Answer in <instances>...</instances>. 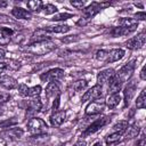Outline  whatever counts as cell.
I'll use <instances>...</instances> for the list:
<instances>
[{"instance_id":"37","label":"cell","mask_w":146,"mask_h":146,"mask_svg":"<svg viewBox=\"0 0 146 146\" xmlns=\"http://www.w3.org/2000/svg\"><path fill=\"white\" fill-rule=\"evenodd\" d=\"M27 91H29V88H27L26 84L22 83V84L18 86V92H19V95H22V96H27Z\"/></svg>"},{"instance_id":"3","label":"cell","mask_w":146,"mask_h":146,"mask_svg":"<svg viewBox=\"0 0 146 146\" xmlns=\"http://www.w3.org/2000/svg\"><path fill=\"white\" fill-rule=\"evenodd\" d=\"M133 70H135V62L132 60V62H129L128 64H125L124 66H122V67L117 71V73L114 74V76H115L121 83L127 82V81L130 80V78H131V75H132V73H133Z\"/></svg>"},{"instance_id":"39","label":"cell","mask_w":146,"mask_h":146,"mask_svg":"<svg viewBox=\"0 0 146 146\" xmlns=\"http://www.w3.org/2000/svg\"><path fill=\"white\" fill-rule=\"evenodd\" d=\"M71 5L73 7H75L76 9H84L86 2L84 1H71Z\"/></svg>"},{"instance_id":"44","label":"cell","mask_w":146,"mask_h":146,"mask_svg":"<svg viewBox=\"0 0 146 146\" xmlns=\"http://www.w3.org/2000/svg\"><path fill=\"white\" fill-rule=\"evenodd\" d=\"M139 76H140V79H141V80H146V73H145V66H143V68H141V71H140V74H139Z\"/></svg>"},{"instance_id":"32","label":"cell","mask_w":146,"mask_h":146,"mask_svg":"<svg viewBox=\"0 0 146 146\" xmlns=\"http://www.w3.org/2000/svg\"><path fill=\"white\" fill-rule=\"evenodd\" d=\"M42 9H43V13L46 15H51V14H55L57 11V8L56 6L51 5V3H46L42 6Z\"/></svg>"},{"instance_id":"16","label":"cell","mask_w":146,"mask_h":146,"mask_svg":"<svg viewBox=\"0 0 146 146\" xmlns=\"http://www.w3.org/2000/svg\"><path fill=\"white\" fill-rule=\"evenodd\" d=\"M66 117V112L65 111H57L55 113H52V115L50 116V122L54 127H59L64 123Z\"/></svg>"},{"instance_id":"12","label":"cell","mask_w":146,"mask_h":146,"mask_svg":"<svg viewBox=\"0 0 146 146\" xmlns=\"http://www.w3.org/2000/svg\"><path fill=\"white\" fill-rule=\"evenodd\" d=\"M114 74H115V72L113 68H106V70L100 71L97 75V84L102 87L103 84L107 83L114 76Z\"/></svg>"},{"instance_id":"36","label":"cell","mask_w":146,"mask_h":146,"mask_svg":"<svg viewBox=\"0 0 146 146\" xmlns=\"http://www.w3.org/2000/svg\"><path fill=\"white\" fill-rule=\"evenodd\" d=\"M16 123H17V120H16L15 117H13V119H9V120H7V121L0 122V127H2V128H9L10 125L16 124Z\"/></svg>"},{"instance_id":"14","label":"cell","mask_w":146,"mask_h":146,"mask_svg":"<svg viewBox=\"0 0 146 146\" xmlns=\"http://www.w3.org/2000/svg\"><path fill=\"white\" fill-rule=\"evenodd\" d=\"M124 56V50L123 49H112L110 51H107V56L105 59V63H114L120 60L121 58H123Z\"/></svg>"},{"instance_id":"25","label":"cell","mask_w":146,"mask_h":146,"mask_svg":"<svg viewBox=\"0 0 146 146\" xmlns=\"http://www.w3.org/2000/svg\"><path fill=\"white\" fill-rule=\"evenodd\" d=\"M26 5H27V8H29L30 13L31 11L39 13L42 9V6H43L42 1H40V0H30V1L26 2Z\"/></svg>"},{"instance_id":"47","label":"cell","mask_w":146,"mask_h":146,"mask_svg":"<svg viewBox=\"0 0 146 146\" xmlns=\"http://www.w3.org/2000/svg\"><path fill=\"white\" fill-rule=\"evenodd\" d=\"M6 6H7L6 1H0V7H6Z\"/></svg>"},{"instance_id":"21","label":"cell","mask_w":146,"mask_h":146,"mask_svg":"<svg viewBox=\"0 0 146 146\" xmlns=\"http://www.w3.org/2000/svg\"><path fill=\"white\" fill-rule=\"evenodd\" d=\"M59 95V87L58 84L52 81V82H49L47 84V88H46V96L48 98H51V97H57Z\"/></svg>"},{"instance_id":"30","label":"cell","mask_w":146,"mask_h":146,"mask_svg":"<svg viewBox=\"0 0 146 146\" xmlns=\"http://www.w3.org/2000/svg\"><path fill=\"white\" fill-rule=\"evenodd\" d=\"M127 137L128 138H133V137H137L138 133H139V127L138 125H131V127H128L127 129Z\"/></svg>"},{"instance_id":"22","label":"cell","mask_w":146,"mask_h":146,"mask_svg":"<svg viewBox=\"0 0 146 146\" xmlns=\"http://www.w3.org/2000/svg\"><path fill=\"white\" fill-rule=\"evenodd\" d=\"M120 100H121L120 94H111V95L107 97V99L105 100V105H106L108 108L112 110V108H114L115 106L119 105Z\"/></svg>"},{"instance_id":"31","label":"cell","mask_w":146,"mask_h":146,"mask_svg":"<svg viewBox=\"0 0 146 146\" xmlns=\"http://www.w3.org/2000/svg\"><path fill=\"white\" fill-rule=\"evenodd\" d=\"M87 81L86 80H78V81H75L74 83H73V89L75 90V91H82L83 89H86L87 88Z\"/></svg>"},{"instance_id":"46","label":"cell","mask_w":146,"mask_h":146,"mask_svg":"<svg viewBox=\"0 0 146 146\" xmlns=\"http://www.w3.org/2000/svg\"><path fill=\"white\" fill-rule=\"evenodd\" d=\"M5 57H6V51L3 49H0V59H2Z\"/></svg>"},{"instance_id":"1","label":"cell","mask_w":146,"mask_h":146,"mask_svg":"<svg viewBox=\"0 0 146 146\" xmlns=\"http://www.w3.org/2000/svg\"><path fill=\"white\" fill-rule=\"evenodd\" d=\"M55 47H56V44L52 41L46 40V41L31 43L29 46V51H31L34 55H46V54L50 52L51 50H54Z\"/></svg>"},{"instance_id":"2","label":"cell","mask_w":146,"mask_h":146,"mask_svg":"<svg viewBox=\"0 0 146 146\" xmlns=\"http://www.w3.org/2000/svg\"><path fill=\"white\" fill-rule=\"evenodd\" d=\"M27 129H29V132L32 136H40V135L46 133L48 127H47L46 122L42 119H40V117H32L27 122Z\"/></svg>"},{"instance_id":"24","label":"cell","mask_w":146,"mask_h":146,"mask_svg":"<svg viewBox=\"0 0 146 146\" xmlns=\"http://www.w3.org/2000/svg\"><path fill=\"white\" fill-rule=\"evenodd\" d=\"M128 127H129L128 121L121 120V121L116 122V123L113 125V130H114V132H117V133H120V135H123V133H125Z\"/></svg>"},{"instance_id":"11","label":"cell","mask_w":146,"mask_h":146,"mask_svg":"<svg viewBox=\"0 0 146 146\" xmlns=\"http://www.w3.org/2000/svg\"><path fill=\"white\" fill-rule=\"evenodd\" d=\"M23 133L24 132L21 128H10V129H7L3 132H1L0 136L3 139H7V140H14V139L21 138L23 136Z\"/></svg>"},{"instance_id":"4","label":"cell","mask_w":146,"mask_h":146,"mask_svg":"<svg viewBox=\"0 0 146 146\" xmlns=\"http://www.w3.org/2000/svg\"><path fill=\"white\" fill-rule=\"evenodd\" d=\"M110 3L104 2V3H98V2H92L91 5H89L87 8L83 9V18L86 19L84 22L87 23L89 19H91L96 14H98L103 7H107Z\"/></svg>"},{"instance_id":"42","label":"cell","mask_w":146,"mask_h":146,"mask_svg":"<svg viewBox=\"0 0 146 146\" xmlns=\"http://www.w3.org/2000/svg\"><path fill=\"white\" fill-rule=\"evenodd\" d=\"M7 67H8L7 63H5V62H0V73H2L3 71H6Z\"/></svg>"},{"instance_id":"40","label":"cell","mask_w":146,"mask_h":146,"mask_svg":"<svg viewBox=\"0 0 146 146\" xmlns=\"http://www.w3.org/2000/svg\"><path fill=\"white\" fill-rule=\"evenodd\" d=\"M135 21H145L146 19V14L145 11H138L135 14Z\"/></svg>"},{"instance_id":"48","label":"cell","mask_w":146,"mask_h":146,"mask_svg":"<svg viewBox=\"0 0 146 146\" xmlns=\"http://www.w3.org/2000/svg\"><path fill=\"white\" fill-rule=\"evenodd\" d=\"M94 146H103V145H102V143H96Z\"/></svg>"},{"instance_id":"19","label":"cell","mask_w":146,"mask_h":146,"mask_svg":"<svg viewBox=\"0 0 146 146\" xmlns=\"http://www.w3.org/2000/svg\"><path fill=\"white\" fill-rule=\"evenodd\" d=\"M11 15L15 16L16 18H19V19H31L32 18V14L29 10L21 8V7H15L11 10Z\"/></svg>"},{"instance_id":"41","label":"cell","mask_w":146,"mask_h":146,"mask_svg":"<svg viewBox=\"0 0 146 146\" xmlns=\"http://www.w3.org/2000/svg\"><path fill=\"white\" fill-rule=\"evenodd\" d=\"M58 106H59V95L56 97V99H55V102H54V104H52V111H54V113L57 112Z\"/></svg>"},{"instance_id":"28","label":"cell","mask_w":146,"mask_h":146,"mask_svg":"<svg viewBox=\"0 0 146 146\" xmlns=\"http://www.w3.org/2000/svg\"><path fill=\"white\" fill-rule=\"evenodd\" d=\"M136 106H137V108H145V106H146V90L145 89H143L141 92L139 94V96L137 97Z\"/></svg>"},{"instance_id":"45","label":"cell","mask_w":146,"mask_h":146,"mask_svg":"<svg viewBox=\"0 0 146 146\" xmlns=\"http://www.w3.org/2000/svg\"><path fill=\"white\" fill-rule=\"evenodd\" d=\"M86 145H87V144H86V141H84L83 139H79L73 146H86Z\"/></svg>"},{"instance_id":"27","label":"cell","mask_w":146,"mask_h":146,"mask_svg":"<svg viewBox=\"0 0 146 146\" xmlns=\"http://www.w3.org/2000/svg\"><path fill=\"white\" fill-rule=\"evenodd\" d=\"M48 32L50 33H66L70 31V26L68 25H56V26H49L46 29Z\"/></svg>"},{"instance_id":"6","label":"cell","mask_w":146,"mask_h":146,"mask_svg":"<svg viewBox=\"0 0 146 146\" xmlns=\"http://www.w3.org/2000/svg\"><path fill=\"white\" fill-rule=\"evenodd\" d=\"M145 41H146V34H145V32H141L137 36H133V38L129 39L125 42V46L129 49H140V48L144 47Z\"/></svg>"},{"instance_id":"29","label":"cell","mask_w":146,"mask_h":146,"mask_svg":"<svg viewBox=\"0 0 146 146\" xmlns=\"http://www.w3.org/2000/svg\"><path fill=\"white\" fill-rule=\"evenodd\" d=\"M119 25L122 27H135L137 26V21L133 18H122L119 21Z\"/></svg>"},{"instance_id":"18","label":"cell","mask_w":146,"mask_h":146,"mask_svg":"<svg viewBox=\"0 0 146 146\" xmlns=\"http://www.w3.org/2000/svg\"><path fill=\"white\" fill-rule=\"evenodd\" d=\"M13 34V30L9 27L0 26V46H6L9 43Z\"/></svg>"},{"instance_id":"26","label":"cell","mask_w":146,"mask_h":146,"mask_svg":"<svg viewBox=\"0 0 146 146\" xmlns=\"http://www.w3.org/2000/svg\"><path fill=\"white\" fill-rule=\"evenodd\" d=\"M121 140H122V135H120L117 132H113L106 137V144L108 146H113V145L120 143Z\"/></svg>"},{"instance_id":"13","label":"cell","mask_w":146,"mask_h":146,"mask_svg":"<svg viewBox=\"0 0 146 146\" xmlns=\"http://www.w3.org/2000/svg\"><path fill=\"white\" fill-rule=\"evenodd\" d=\"M50 39V32H48L46 29H39L36 31H34V33L31 36V43H35V42H40V41H46ZM30 43V44H31Z\"/></svg>"},{"instance_id":"8","label":"cell","mask_w":146,"mask_h":146,"mask_svg":"<svg viewBox=\"0 0 146 146\" xmlns=\"http://www.w3.org/2000/svg\"><path fill=\"white\" fill-rule=\"evenodd\" d=\"M107 123V117L106 116H103V117H99L97 119L96 121H94L83 132V136H90L92 133H95L96 131H98L100 128H103L105 124Z\"/></svg>"},{"instance_id":"23","label":"cell","mask_w":146,"mask_h":146,"mask_svg":"<svg viewBox=\"0 0 146 146\" xmlns=\"http://www.w3.org/2000/svg\"><path fill=\"white\" fill-rule=\"evenodd\" d=\"M108 82H110L108 83V91H110V94H119V91L122 88V83L115 76H113Z\"/></svg>"},{"instance_id":"5","label":"cell","mask_w":146,"mask_h":146,"mask_svg":"<svg viewBox=\"0 0 146 146\" xmlns=\"http://www.w3.org/2000/svg\"><path fill=\"white\" fill-rule=\"evenodd\" d=\"M105 107V99L104 98H97L94 99L90 104H88V106L86 107V114L87 115H96L99 114Z\"/></svg>"},{"instance_id":"20","label":"cell","mask_w":146,"mask_h":146,"mask_svg":"<svg viewBox=\"0 0 146 146\" xmlns=\"http://www.w3.org/2000/svg\"><path fill=\"white\" fill-rule=\"evenodd\" d=\"M0 84L6 89L11 90V89L17 87V81L14 78L9 76V75H3V76L0 78Z\"/></svg>"},{"instance_id":"38","label":"cell","mask_w":146,"mask_h":146,"mask_svg":"<svg viewBox=\"0 0 146 146\" xmlns=\"http://www.w3.org/2000/svg\"><path fill=\"white\" fill-rule=\"evenodd\" d=\"M10 98V95L8 92H3V91H0V105L6 103L7 100H9Z\"/></svg>"},{"instance_id":"10","label":"cell","mask_w":146,"mask_h":146,"mask_svg":"<svg viewBox=\"0 0 146 146\" xmlns=\"http://www.w3.org/2000/svg\"><path fill=\"white\" fill-rule=\"evenodd\" d=\"M102 87L96 84L94 87H91L88 91H86V94L82 96V102H87V100H94V99H97L102 96Z\"/></svg>"},{"instance_id":"7","label":"cell","mask_w":146,"mask_h":146,"mask_svg":"<svg viewBox=\"0 0 146 146\" xmlns=\"http://www.w3.org/2000/svg\"><path fill=\"white\" fill-rule=\"evenodd\" d=\"M64 70L62 68H52V70H49L48 72L43 73L41 75V80L42 81H49V82H52V81H57V80H60L64 78Z\"/></svg>"},{"instance_id":"35","label":"cell","mask_w":146,"mask_h":146,"mask_svg":"<svg viewBox=\"0 0 146 146\" xmlns=\"http://www.w3.org/2000/svg\"><path fill=\"white\" fill-rule=\"evenodd\" d=\"M106 56H107V50L102 49V50H98V51L96 52V58H97L98 60H100V62H105Z\"/></svg>"},{"instance_id":"49","label":"cell","mask_w":146,"mask_h":146,"mask_svg":"<svg viewBox=\"0 0 146 146\" xmlns=\"http://www.w3.org/2000/svg\"><path fill=\"white\" fill-rule=\"evenodd\" d=\"M57 146H64V145H57Z\"/></svg>"},{"instance_id":"33","label":"cell","mask_w":146,"mask_h":146,"mask_svg":"<svg viewBox=\"0 0 146 146\" xmlns=\"http://www.w3.org/2000/svg\"><path fill=\"white\" fill-rule=\"evenodd\" d=\"M72 16H73V14H70V13H60V14L54 15L51 21H66V19L71 18Z\"/></svg>"},{"instance_id":"9","label":"cell","mask_w":146,"mask_h":146,"mask_svg":"<svg viewBox=\"0 0 146 146\" xmlns=\"http://www.w3.org/2000/svg\"><path fill=\"white\" fill-rule=\"evenodd\" d=\"M136 89H137V82L135 80H130L128 82L127 87L124 88V103H125V105H129L130 104L131 99L135 96Z\"/></svg>"},{"instance_id":"17","label":"cell","mask_w":146,"mask_h":146,"mask_svg":"<svg viewBox=\"0 0 146 146\" xmlns=\"http://www.w3.org/2000/svg\"><path fill=\"white\" fill-rule=\"evenodd\" d=\"M42 108V102L41 99L38 97H33L32 100H30L29 103V106H27V113L29 114H34V113H38L40 112Z\"/></svg>"},{"instance_id":"34","label":"cell","mask_w":146,"mask_h":146,"mask_svg":"<svg viewBox=\"0 0 146 146\" xmlns=\"http://www.w3.org/2000/svg\"><path fill=\"white\" fill-rule=\"evenodd\" d=\"M41 94V87L40 86H34L32 88H29L27 96L29 97H38Z\"/></svg>"},{"instance_id":"43","label":"cell","mask_w":146,"mask_h":146,"mask_svg":"<svg viewBox=\"0 0 146 146\" xmlns=\"http://www.w3.org/2000/svg\"><path fill=\"white\" fill-rule=\"evenodd\" d=\"M137 146H145V136H144V135H141L140 139H139L138 143H137Z\"/></svg>"},{"instance_id":"15","label":"cell","mask_w":146,"mask_h":146,"mask_svg":"<svg viewBox=\"0 0 146 146\" xmlns=\"http://www.w3.org/2000/svg\"><path fill=\"white\" fill-rule=\"evenodd\" d=\"M137 26L135 27H122V26H119V27H113L111 31H110V34L115 38V36H124V35H128L130 33H132L133 31H136Z\"/></svg>"}]
</instances>
